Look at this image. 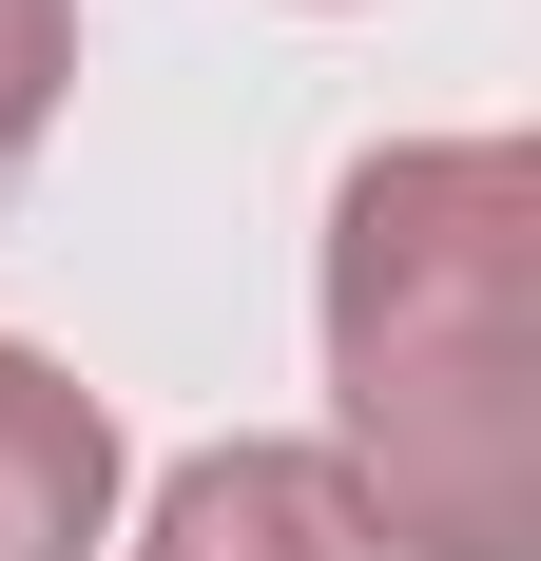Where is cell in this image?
I'll return each mask as SVG.
<instances>
[{"label":"cell","mask_w":541,"mask_h":561,"mask_svg":"<svg viewBox=\"0 0 541 561\" xmlns=\"http://www.w3.org/2000/svg\"><path fill=\"white\" fill-rule=\"evenodd\" d=\"M58 78H78V0H0V194L39 174V136H58Z\"/></svg>","instance_id":"obj_4"},{"label":"cell","mask_w":541,"mask_h":561,"mask_svg":"<svg viewBox=\"0 0 541 561\" xmlns=\"http://www.w3.org/2000/svg\"><path fill=\"white\" fill-rule=\"evenodd\" d=\"M329 407L387 561H541V156L406 136L329 194Z\"/></svg>","instance_id":"obj_1"},{"label":"cell","mask_w":541,"mask_h":561,"mask_svg":"<svg viewBox=\"0 0 541 561\" xmlns=\"http://www.w3.org/2000/svg\"><path fill=\"white\" fill-rule=\"evenodd\" d=\"M136 561H387L329 446H194L136 523Z\"/></svg>","instance_id":"obj_2"},{"label":"cell","mask_w":541,"mask_h":561,"mask_svg":"<svg viewBox=\"0 0 541 561\" xmlns=\"http://www.w3.org/2000/svg\"><path fill=\"white\" fill-rule=\"evenodd\" d=\"M116 523V426L78 368H39V348H0V561H97Z\"/></svg>","instance_id":"obj_3"}]
</instances>
